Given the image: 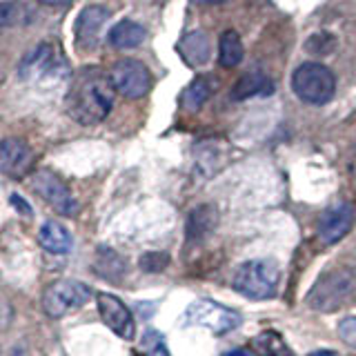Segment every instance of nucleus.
I'll return each instance as SVG.
<instances>
[{
    "mask_svg": "<svg viewBox=\"0 0 356 356\" xmlns=\"http://www.w3.org/2000/svg\"><path fill=\"white\" fill-rule=\"evenodd\" d=\"M63 70H67V63L60 51H56L54 44L42 42L20 60L18 74L25 81H42V78H54Z\"/></svg>",
    "mask_w": 356,
    "mask_h": 356,
    "instance_id": "1a4fd4ad",
    "label": "nucleus"
},
{
    "mask_svg": "<svg viewBox=\"0 0 356 356\" xmlns=\"http://www.w3.org/2000/svg\"><path fill=\"white\" fill-rule=\"evenodd\" d=\"M31 9L16 0H5L0 3V27H14L20 22H27L31 18Z\"/></svg>",
    "mask_w": 356,
    "mask_h": 356,
    "instance_id": "5701e85b",
    "label": "nucleus"
},
{
    "mask_svg": "<svg viewBox=\"0 0 356 356\" xmlns=\"http://www.w3.org/2000/svg\"><path fill=\"white\" fill-rule=\"evenodd\" d=\"M356 209L348 200H339L327 207L318 218V238L325 245H334L348 236V232L354 227Z\"/></svg>",
    "mask_w": 356,
    "mask_h": 356,
    "instance_id": "9d476101",
    "label": "nucleus"
},
{
    "mask_svg": "<svg viewBox=\"0 0 356 356\" xmlns=\"http://www.w3.org/2000/svg\"><path fill=\"white\" fill-rule=\"evenodd\" d=\"M198 5H218V3H225V0H194Z\"/></svg>",
    "mask_w": 356,
    "mask_h": 356,
    "instance_id": "c756f323",
    "label": "nucleus"
},
{
    "mask_svg": "<svg viewBox=\"0 0 356 356\" xmlns=\"http://www.w3.org/2000/svg\"><path fill=\"white\" fill-rule=\"evenodd\" d=\"M114 89L125 98H143L152 89V74L140 60L136 58H122L111 67L109 76Z\"/></svg>",
    "mask_w": 356,
    "mask_h": 356,
    "instance_id": "0eeeda50",
    "label": "nucleus"
},
{
    "mask_svg": "<svg viewBox=\"0 0 356 356\" xmlns=\"http://www.w3.org/2000/svg\"><path fill=\"white\" fill-rule=\"evenodd\" d=\"M94 270L98 272V276H103L105 281L118 283L127 272V263L118 252L109 250V248H100L96 254V261H94Z\"/></svg>",
    "mask_w": 356,
    "mask_h": 356,
    "instance_id": "6ab92c4d",
    "label": "nucleus"
},
{
    "mask_svg": "<svg viewBox=\"0 0 356 356\" xmlns=\"http://www.w3.org/2000/svg\"><path fill=\"white\" fill-rule=\"evenodd\" d=\"M167 263H170V256L165 252H147L140 256V270L143 272H149V274H156V272H163Z\"/></svg>",
    "mask_w": 356,
    "mask_h": 356,
    "instance_id": "b1692460",
    "label": "nucleus"
},
{
    "mask_svg": "<svg viewBox=\"0 0 356 356\" xmlns=\"http://www.w3.org/2000/svg\"><path fill=\"white\" fill-rule=\"evenodd\" d=\"M92 298V289L81 281L63 278V281L51 283L42 294V309L51 318H60L70 312L83 307Z\"/></svg>",
    "mask_w": 356,
    "mask_h": 356,
    "instance_id": "423d86ee",
    "label": "nucleus"
},
{
    "mask_svg": "<svg viewBox=\"0 0 356 356\" xmlns=\"http://www.w3.org/2000/svg\"><path fill=\"white\" fill-rule=\"evenodd\" d=\"M307 356H339L337 352H327V350H321V352H314V354H307Z\"/></svg>",
    "mask_w": 356,
    "mask_h": 356,
    "instance_id": "7c9ffc66",
    "label": "nucleus"
},
{
    "mask_svg": "<svg viewBox=\"0 0 356 356\" xmlns=\"http://www.w3.org/2000/svg\"><path fill=\"white\" fill-rule=\"evenodd\" d=\"M67 114L81 125H98L114 107V85L98 67H83L67 92Z\"/></svg>",
    "mask_w": 356,
    "mask_h": 356,
    "instance_id": "f257e3e1",
    "label": "nucleus"
},
{
    "mask_svg": "<svg viewBox=\"0 0 356 356\" xmlns=\"http://www.w3.org/2000/svg\"><path fill=\"white\" fill-rule=\"evenodd\" d=\"M145 36H147V31H145V27L138 25V22L120 20L109 29L107 40L111 47H116V49H134V47H138V44H143Z\"/></svg>",
    "mask_w": 356,
    "mask_h": 356,
    "instance_id": "2eb2a0df",
    "label": "nucleus"
},
{
    "mask_svg": "<svg viewBox=\"0 0 356 356\" xmlns=\"http://www.w3.org/2000/svg\"><path fill=\"white\" fill-rule=\"evenodd\" d=\"M33 163L31 147L20 138L0 140V172L9 176H25Z\"/></svg>",
    "mask_w": 356,
    "mask_h": 356,
    "instance_id": "ddd939ff",
    "label": "nucleus"
},
{
    "mask_svg": "<svg viewBox=\"0 0 356 356\" xmlns=\"http://www.w3.org/2000/svg\"><path fill=\"white\" fill-rule=\"evenodd\" d=\"M225 356H254V354L248 350H234V352H227Z\"/></svg>",
    "mask_w": 356,
    "mask_h": 356,
    "instance_id": "c85d7f7f",
    "label": "nucleus"
},
{
    "mask_svg": "<svg viewBox=\"0 0 356 356\" xmlns=\"http://www.w3.org/2000/svg\"><path fill=\"white\" fill-rule=\"evenodd\" d=\"M29 185H31L33 192H36L51 209L58 211V214H63V216L76 214V209H78L76 198L72 196L70 187H67L54 172L38 170L36 174L31 176Z\"/></svg>",
    "mask_w": 356,
    "mask_h": 356,
    "instance_id": "6e6552de",
    "label": "nucleus"
},
{
    "mask_svg": "<svg viewBox=\"0 0 356 356\" xmlns=\"http://www.w3.org/2000/svg\"><path fill=\"white\" fill-rule=\"evenodd\" d=\"M216 209L211 205H200L196 207L192 214L187 216V225H185V232H187V241L189 243H196L200 238H205L207 234L216 227Z\"/></svg>",
    "mask_w": 356,
    "mask_h": 356,
    "instance_id": "a211bd4d",
    "label": "nucleus"
},
{
    "mask_svg": "<svg viewBox=\"0 0 356 356\" xmlns=\"http://www.w3.org/2000/svg\"><path fill=\"white\" fill-rule=\"evenodd\" d=\"M211 94H214V81L207 76H198L187 85V89L181 96V103L189 111H198L211 98Z\"/></svg>",
    "mask_w": 356,
    "mask_h": 356,
    "instance_id": "aec40b11",
    "label": "nucleus"
},
{
    "mask_svg": "<svg viewBox=\"0 0 356 356\" xmlns=\"http://www.w3.org/2000/svg\"><path fill=\"white\" fill-rule=\"evenodd\" d=\"M98 300V312H100V318H103L105 325L118 334L120 339H127L131 341L134 339V316L129 307L122 303V300L114 294H105L100 292L96 296Z\"/></svg>",
    "mask_w": 356,
    "mask_h": 356,
    "instance_id": "9b49d317",
    "label": "nucleus"
},
{
    "mask_svg": "<svg viewBox=\"0 0 356 356\" xmlns=\"http://www.w3.org/2000/svg\"><path fill=\"white\" fill-rule=\"evenodd\" d=\"M143 343H145V348L149 350V352H147V356H172L170 352H167L165 345H163V337H161L159 332L149 330L147 334H145Z\"/></svg>",
    "mask_w": 356,
    "mask_h": 356,
    "instance_id": "a878e982",
    "label": "nucleus"
},
{
    "mask_svg": "<svg viewBox=\"0 0 356 356\" xmlns=\"http://www.w3.org/2000/svg\"><path fill=\"white\" fill-rule=\"evenodd\" d=\"M245 56V49H243V42H241V36L234 29L225 31L218 40V63L222 67H227V70H232V67L241 65Z\"/></svg>",
    "mask_w": 356,
    "mask_h": 356,
    "instance_id": "412c9836",
    "label": "nucleus"
},
{
    "mask_svg": "<svg viewBox=\"0 0 356 356\" xmlns=\"http://www.w3.org/2000/svg\"><path fill=\"white\" fill-rule=\"evenodd\" d=\"M0 3H5V0H0Z\"/></svg>",
    "mask_w": 356,
    "mask_h": 356,
    "instance_id": "2f4dec72",
    "label": "nucleus"
},
{
    "mask_svg": "<svg viewBox=\"0 0 356 356\" xmlns=\"http://www.w3.org/2000/svg\"><path fill=\"white\" fill-rule=\"evenodd\" d=\"M109 18V9L100 7V5H89L85 7L76 18L74 25V36H76V44L81 49H94L98 44L100 31H103L105 22Z\"/></svg>",
    "mask_w": 356,
    "mask_h": 356,
    "instance_id": "f8f14e48",
    "label": "nucleus"
},
{
    "mask_svg": "<svg viewBox=\"0 0 356 356\" xmlns=\"http://www.w3.org/2000/svg\"><path fill=\"white\" fill-rule=\"evenodd\" d=\"M339 337L356 350V316H348L339 323Z\"/></svg>",
    "mask_w": 356,
    "mask_h": 356,
    "instance_id": "bb28decb",
    "label": "nucleus"
},
{
    "mask_svg": "<svg viewBox=\"0 0 356 356\" xmlns=\"http://www.w3.org/2000/svg\"><path fill=\"white\" fill-rule=\"evenodd\" d=\"M274 92V83L261 72H250L243 78H238L236 85L232 87L234 100H248L254 96H270Z\"/></svg>",
    "mask_w": 356,
    "mask_h": 356,
    "instance_id": "dca6fc26",
    "label": "nucleus"
},
{
    "mask_svg": "<svg viewBox=\"0 0 356 356\" xmlns=\"http://www.w3.org/2000/svg\"><path fill=\"white\" fill-rule=\"evenodd\" d=\"M334 44H337V40H334L332 33H314V36L305 42V49L314 51L318 56H327L334 49Z\"/></svg>",
    "mask_w": 356,
    "mask_h": 356,
    "instance_id": "393cba45",
    "label": "nucleus"
},
{
    "mask_svg": "<svg viewBox=\"0 0 356 356\" xmlns=\"http://www.w3.org/2000/svg\"><path fill=\"white\" fill-rule=\"evenodd\" d=\"M40 5H49V7H67L72 5V0H38Z\"/></svg>",
    "mask_w": 356,
    "mask_h": 356,
    "instance_id": "cd10ccee",
    "label": "nucleus"
},
{
    "mask_svg": "<svg viewBox=\"0 0 356 356\" xmlns=\"http://www.w3.org/2000/svg\"><path fill=\"white\" fill-rule=\"evenodd\" d=\"M38 243L49 254H67L72 250V234L63 222L47 220L38 232Z\"/></svg>",
    "mask_w": 356,
    "mask_h": 356,
    "instance_id": "4468645a",
    "label": "nucleus"
},
{
    "mask_svg": "<svg viewBox=\"0 0 356 356\" xmlns=\"http://www.w3.org/2000/svg\"><path fill=\"white\" fill-rule=\"evenodd\" d=\"M178 49H181V56L192 65V67H198V65H205L211 56V44H209V38L205 31H189L187 36L181 40L178 44Z\"/></svg>",
    "mask_w": 356,
    "mask_h": 356,
    "instance_id": "f3484780",
    "label": "nucleus"
},
{
    "mask_svg": "<svg viewBox=\"0 0 356 356\" xmlns=\"http://www.w3.org/2000/svg\"><path fill=\"white\" fill-rule=\"evenodd\" d=\"M292 92L307 105H325L337 92V78L325 65L307 60L292 74Z\"/></svg>",
    "mask_w": 356,
    "mask_h": 356,
    "instance_id": "7ed1b4c3",
    "label": "nucleus"
},
{
    "mask_svg": "<svg viewBox=\"0 0 356 356\" xmlns=\"http://www.w3.org/2000/svg\"><path fill=\"white\" fill-rule=\"evenodd\" d=\"M254 350L261 356H296L285 339L276 332H261L259 337L254 339Z\"/></svg>",
    "mask_w": 356,
    "mask_h": 356,
    "instance_id": "4be33fe9",
    "label": "nucleus"
},
{
    "mask_svg": "<svg viewBox=\"0 0 356 356\" xmlns=\"http://www.w3.org/2000/svg\"><path fill=\"white\" fill-rule=\"evenodd\" d=\"M243 316L236 309L222 307L214 300H196L187 307L183 323L187 327H205L211 334H227L241 325Z\"/></svg>",
    "mask_w": 356,
    "mask_h": 356,
    "instance_id": "39448f33",
    "label": "nucleus"
},
{
    "mask_svg": "<svg viewBox=\"0 0 356 356\" xmlns=\"http://www.w3.org/2000/svg\"><path fill=\"white\" fill-rule=\"evenodd\" d=\"M278 283H281V267L272 259L248 261L234 274V289L254 300L272 298L278 289Z\"/></svg>",
    "mask_w": 356,
    "mask_h": 356,
    "instance_id": "f03ea898",
    "label": "nucleus"
},
{
    "mask_svg": "<svg viewBox=\"0 0 356 356\" xmlns=\"http://www.w3.org/2000/svg\"><path fill=\"white\" fill-rule=\"evenodd\" d=\"M354 274L350 270H332L325 272L312 287L307 303L318 312H334L343 307V303L354 294Z\"/></svg>",
    "mask_w": 356,
    "mask_h": 356,
    "instance_id": "20e7f679",
    "label": "nucleus"
}]
</instances>
